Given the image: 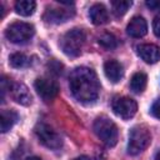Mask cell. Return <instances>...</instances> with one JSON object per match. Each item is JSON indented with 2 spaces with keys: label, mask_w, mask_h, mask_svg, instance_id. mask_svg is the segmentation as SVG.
Wrapping results in <instances>:
<instances>
[{
  "label": "cell",
  "mask_w": 160,
  "mask_h": 160,
  "mask_svg": "<svg viewBox=\"0 0 160 160\" xmlns=\"http://www.w3.org/2000/svg\"><path fill=\"white\" fill-rule=\"evenodd\" d=\"M69 86L74 98L84 105H91L99 98L100 82L96 72L90 68H75L69 75Z\"/></svg>",
  "instance_id": "cell-1"
},
{
  "label": "cell",
  "mask_w": 160,
  "mask_h": 160,
  "mask_svg": "<svg viewBox=\"0 0 160 160\" xmlns=\"http://www.w3.org/2000/svg\"><path fill=\"white\" fill-rule=\"evenodd\" d=\"M94 132L96 134V136L106 145V146H115L119 139V131H118V126L115 125V122L109 119L108 116L102 115L95 119L94 125H92Z\"/></svg>",
  "instance_id": "cell-2"
},
{
  "label": "cell",
  "mask_w": 160,
  "mask_h": 160,
  "mask_svg": "<svg viewBox=\"0 0 160 160\" xmlns=\"http://www.w3.org/2000/svg\"><path fill=\"white\" fill-rule=\"evenodd\" d=\"M85 40H86V35H85L84 30L72 29V30L68 31L61 38L60 46H61V50L65 55L71 56V58H76L81 54L82 48L85 45Z\"/></svg>",
  "instance_id": "cell-3"
},
{
  "label": "cell",
  "mask_w": 160,
  "mask_h": 160,
  "mask_svg": "<svg viewBox=\"0 0 160 160\" xmlns=\"http://www.w3.org/2000/svg\"><path fill=\"white\" fill-rule=\"evenodd\" d=\"M151 142V134L148 126L136 125L130 130L128 141V152L130 155H138L142 152Z\"/></svg>",
  "instance_id": "cell-4"
},
{
  "label": "cell",
  "mask_w": 160,
  "mask_h": 160,
  "mask_svg": "<svg viewBox=\"0 0 160 160\" xmlns=\"http://www.w3.org/2000/svg\"><path fill=\"white\" fill-rule=\"evenodd\" d=\"M35 34V28L30 22L15 21L10 24L5 30V36L10 42L24 44L29 41Z\"/></svg>",
  "instance_id": "cell-5"
},
{
  "label": "cell",
  "mask_w": 160,
  "mask_h": 160,
  "mask_svg": "<svg viewBox=\"0 0 160 160\" xmlns=\"http://www.w3.org/2000/svg\"><path fill=\"white\" fill-rule=\"evenodd\" d=\"M35 134H36L39 141L49 149L56 150V149H60L62 146L61 136L51 126H49L45 122H39L35 126Z\"/></svg>",
  "instance_id": "cell-6"
},
{
  "label": "cell",
  "mask_w": 160,
  "mask_h": 160,
  "mask_svg": "<svg viewBox=\"0 0 160 160\" xmlns=\"http://www.w3.org/2000/svg\"><path fill=\"white\" fill-rule=\"evenodd\" d=\"M111 108L115 115L124 120L131 119L138 111L136 101L128 96H116L111 102Z\"/></svg>",
  "instance_id": "cell-7"
},
{
  "label": "cell",
  "mask_w": 160,
  "mask_h": 160,
  "mask_svg": "<svg viewBox=\"0 0 160 160\" xmlns=\"http://www.w3.org/2000/svg\"><path fill=\"white\" fill-rule=\"evenodd\" d=\"M34 86H35V90H36L38 95L44 101H51L59 94L58 82L49 79V78H38L34 82Z\"/></svg>",
  "instance_id": "cell-8"
},
{
  "label": "cell",
  "mask_w": 160,
  "mask_h": 160,
  "mask_svg": "<svg viewBox=\"0 0 160 160\" xmlns=\"http://www.w3.org/2000/svg\"><path fill=\"white\" fill-rule=\"evenodd\" d=\"M75 11L70 8H48L44 12V21L49 24H62L74 16Z\"/></svg>",
  "instance_id": "cell-9"
},
{
  "label": "cell",
  "mask_w": 160,
  "mask_h": 160,
  "mask_svg": "<svg viewBox=\"0 0 160 160\" xmlns=\"http://www.w3.org/2000/svg\"><path fill=\"white\" fill-rule=\"evenodd\" d=\"M9 91H10V95H11L12 100H15L20 105L28 106L32 101V96H31L30 90L22 82H14V84H11V88H10Z\"/></svg>",
  "instance_id": "cell-10"
},
{
  "label": "cell",
  "mask_w": 160,
  "mask_h": 160,
  "mask_svg": "<svg viewBox=\"0 0 160 160\" xmlns=\"http://www.w3.org/2000/svg\"><path fill=\"white\" fill-rule=\"evenodd\" d=\"M136 52L146 64H155L160 60V48L155 44L138 45Z\"/></svg>",
  "instance_id": "cell-11"
},
{
  "label": "cell",
  "mask_w": 160,
  "mask_h": 160,
  "mask_svg": "<svg viewBox=\"0 0 160 160\" xmlns=\"http://www.w3.org/2000/svg\"><path fill=\"white\" fill-rule=\"evenodd\" d=\"M126 32L131 38H142L148 32V22L142 16H134L126 26Z\"/></svg>",
  "instance_id": "cell-12"
},
{
  "label": "cell",
  "mask_w": 160,
  "mask_h": 160,
  "mask_svg": "<svg viewBox=\"0 0 160 160\" xmlns=\"http://www.w3.org/2000/svg\"><path fill=\"white\" fill-rule=\"evenodd\" d=\"M105 76L114 84L119 82L124 76V68L116 60H106L104 64Z\"/></svg>",
  "instance_id": "cell-13"
},
{
  "label": "cell",
  "mask_w": 160,
  "mask_h": 160,
  "mask_svg": "<svg viewBox=\"0 0 160 160\" xmlns=\"http://www.w3.org/2000/svg\"><path fill=\"white\" fill-rule=\"evenodd\" d=\"M89 16L94 25H104L109 21V12L102 4H94L89 10Z\"/></svg>",
  "instance_id": "cell-14"
},
{
  "label": "cell",
  "mask_w": 160,
  "mask_h": 160,
  "mask_svg": "<svg viewBox=\"0 0 160 160\" xmlns=\"http://www.w3.org/2000/svg\"><path fill=\"white\" fill-rule=\"evenodd\" d=\"M19 115L15 110H1V118H0V124H1V132L9 131L14 124L18 121Z\"/></svg>",
  "instance_id": "cell-15"
},
{
  "label": "cell",
  "mask_w": 160,
  "mask_h": 160,
  "mask_svg": "<svg viewBox=\"0 0 160 160\" xmlns=\"http://www.w3.org/2000/svg\"><path fill=\"white\" fill-rule=\"evenodd\" d=\"M146 84H148V76L145 72H135L130 80V89L132 92L135 94H141L145 88H146Z\"/></svg>",
  "instance_id": "cell-16"
},
{
  "label": "cell",
  "mask_w": 160,
  "mask_h": 160,
  "mask_svg": "<svg viewBox=\"0 0 160 160\" xmlns=\"http://www.w3.org/2000/svg\"><path fill=\"white\" fill-rule=\"evenodd\" d=\"M36 9V2L32 0H19L15 2V11L21 16H30Z\"/></svg>",
  "instance_id": "cell-17"
},
{
  "label": "cell",
  "mask_w": 160,
  "mask_h": 160,
  "mask_svg": "<svg viewBox=\"0 0 160 160\" xmlns=\"http://www.w3.org/2000/svg\"><path fill=\"white\" fill-rule=\"evenodd\" d=\"M9 62L15 69H22V68H26L30 65V58L22 52H15V54L10 55Z\"/></svg>",
  "instance_id": "cell-18"
},
{
  "label": "cell",
  "mask_w": 160,
  "mask_h": 160,
  "mask_svg": "<svg viewBox=\"0 0 160 160\" xmlns=\"http://www.w3.org/2000/svg\"><path fill=\"white\" fill-rule=\"evenodd\" d=\"M132 5L131 1L128 0H116V1H111V8H112V12L115 16H122L129 8Z\"/></svg>",
  "instance_id": "cell-19"
},
{
  "label": "cell",
  "mask_w": 160,
  "mask_h": 160,
  "mask_svg": "<svg viewBox=\"0 0 160 160\" xmlns=\"http://www.w3.org/2000/svg\"><path fill=\"white\" fill-rule=\"evenodd\" d=\"M99 44L102 48L111 50V49H115L118 46V39L110 32H104L99 36Z\"/></svg>",
  "instance_id": "cell-20"
},
{
  "label": "cell",
  "mask_w": 160,
  "mask_h": 160,
  "mask_svg": "<svg viewBox=\"0 0 160 160\" xmlns=\"http://www.w3.org/2000/svg\"><path fill=\"white\" fill-rule=\"evenodd\" d=\"M150 112H151V115L154 118H156V119L160 120V99H158V100L154 101V104L151 105Z\"/></svg>",
  "instance_id": "cell-21"
},
{
  "label": "cell",
  "mask_w": 160,
  "mask_h": 160,
  "mask_svg": "<svg viewBox=\"0 0 160 160\" xmlns=\"http://www.w3.org/2000/svg\"><path fill=\"white\" fill-rule=\"evenodd\" d=\"M152 31L158 38H160V12L152 20Z\"/></svg>",
  "instance_id": "cell-22"
},
{
  "label": "cell",
  "mask_w": 160,
  "mask_h": 160,
  "mask_svg": "<svg viewBox=\"0 0 160 160\" xmlns=\"http://www.w3.org/2000/svg\"><path fill=\"white\" fill-rule=\"evenodd\" d=\"M145 5L150 10H160V0H149L145 2Z\"/></svg>",
  "instance_id": "cell-23"
},
{
  "label": "cell",
  "mask_w": 160,
  "mask_h": 160,
  "mask_svg": "<svg viewBox=\"0 0 160 160\" xmlns=\"http://www.w3.org/2000/svg\"><path fill=\"white\" fill-rule=\"evenodd\" d=\"M74 160H89V158L85 156V155H81V156H79V158H76V159H74Z\"/></svg>",
  "instance_id": "cell-24"
},
{
  "label": "cell",
  "mask_w": 160,
  "mask_h": 160,
  "mask_svg": "<svg viewBox=\"0 0 160 160\" xmlns=\"http://www.w3.org/2000/svg\"><path fill=\"white\" fill-rule=\"evenodd\" d=\"M24 160H41V159L38 158V156H30V158H26V159H24Z\"/></svg>",
  "instance_id": "cell-25"
},
{
  "label": "cell",
  "mask_w": 160,
  "mask_h": 160,
  "mask_svg": "<svg viewBox=\"0 0 160 160\" xmlns=\"http://www.w3.org/2000/svg\"><path fill=\"white\" fill-rule=\"evenodd\" d=\"M155 160H160V150L156 152V155H155Z\"/></svg>",
  "instance_id": "cell-26"
}]
</instances>
